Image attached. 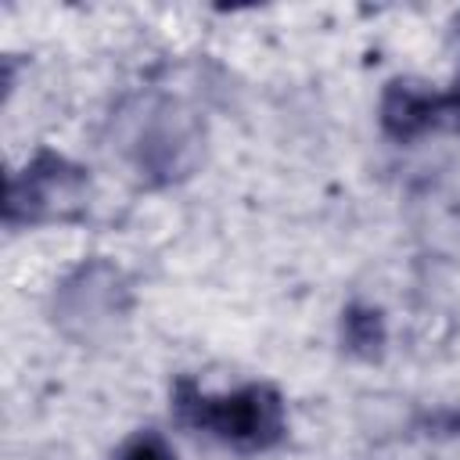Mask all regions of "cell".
<instances>
[{
  "mask_svg": "<svg viewBox=\"0 0 460 460\" xmlns=\"http://www.w3.org/2000/svg\"><path fill=\"white\" fill-rule=\"evenodd\" d=\"M442 126H460V108L453 101L449 90H431L424 83L413 79H392L381 93V129L399 140L410 144L431 129Z\"/></svg>",
  "mask_w": 460,
  "mask_h": 460,
  "instance_id": "cell-2",
  "label": "cell"
},
{
  "mask_svg": "<svg viewBox=\"0 0 460 460\" xmlns=\"http://www.w3.org/2000/svg\"><path fill=\"white\" fill-rule=\"evenodd\" d=\"M341 334H345V345L352 352H359V356L381 352V345H385L381 313L377 309H367V305H349L345 309V320H341Z\"/></svg>",
  "mask_w": 460,
  "mask_h": 460,
  "instance_id": "cell-4",
  "label": "cell"
},
{
  "mask_svg": "<svg viewBox=\"0 0 460 460\" xmlns=\"http://www.w3.org/2000/svg\"><path fill=\"white\" fill-rule=\"evenodd\" d=\"M115 460H176V456L158 431H137L133 438L122 442Z\"/></svg>",
  "mask_w": 460,
  "mask_h": 460,
  "instance_id": "cell-5",
  "label": "cell"
},
{
  "mask_svg": "<svg viewBox=\"0 0 460 460\" xmlns=\"http://www.w3.org/2000/svg\"><path fill=\"white\" fill-rule=\"evenodd\" d=\"M172 417L183 428L205 431L208 438L237 453L273 449L288 431L284 399L273 385H262V381L226 395H208L190 377H180L172 388Z\"/></svg>",
  "mask_w": 460,
  "mask_h": 460,
  "instance_id": "cell-1",
  "label": "cell"
},
{
  "mask_svg": "<svg viewBox=\"0 0 460 460\" xmlns=\"http://www.w3.org/2000/svg\"><path fill=\"white\" fill-rule=\"evenodd\" d=\"M83 187V172L75 165H68L58 155H40L25 176L11 180L7 190V223L18 216V208H25V219H40L58 198H72Z\"/></svg>",
  "mask_w": 460,
  "mask_h": 460,
  "instance_id": "cell-3",
  "label": "cell"
}]
</instances>
